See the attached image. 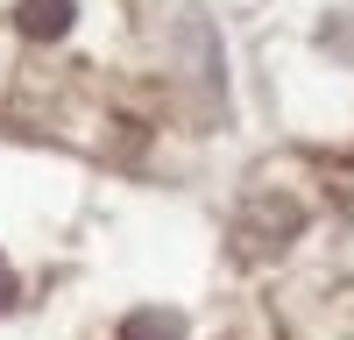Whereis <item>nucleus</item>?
Instances as JSON below:
<instances>
[{"label": "nucleus", "instance_id": "nucleus-1", "mask_svg": "<svg viewBox=\"0 0 354 340\" xmlns=\"http://www.w3.org/2000/svg\"><path fill=\"white\" fill-rule=\"evenodd\" d=\"M71 21H78V0H21V8H15V28L36 36V43H57Z\"/></svg>", "mask_w": 354, "mask_h": 340}, {"label": "nucleus", "instance_id": "nucleus-2", "mask_svg": "<svg viewBox=\"0 0 354 340\" xmlns=\"http://www.w3.org/2000/svg\"><path fill=\"white\" fill-rule=\"evenodd\" d=\"M121 340H185V319L170 305H142V312L121 319Z\"/></svg>", "mask_w": 354, "mask_h": 340}, {"label": "nucleus", "instance_id": "nucleus-3", "mask_svg": "<svg viewBox=\"0 0 354 340\" xmlns=\"http://www.w3.org/2000/svg\"><path fill=\"white\" fill-rule=\"evenodd\" d=\"M15 305V270H8V255H0V312Z\"/></svg>", "mask_w": 354, "mask_h": 340}]
</instances>
